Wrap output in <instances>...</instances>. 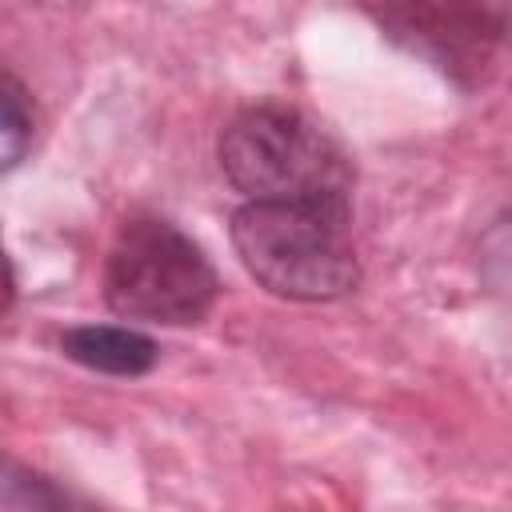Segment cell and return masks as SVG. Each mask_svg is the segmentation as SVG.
Here are the masks:
<instances>
[{"label": "cell", "mask_w": 512, "mask_h": 512, "mask_svg": "<svg viewBox=\"0 0 512 512\" xmlns=\"http://www.w3.org/2000/svg\"><path fill=\"white\" fill-rule=\"evenodd\" d=\"M220 276L204 248L164 216L120 224L104 260V304L124 320L196 324L212 312Z\"/></svg>", "instance_id": "3"}, {"label": "cell", "mask_w": 512, "mask_h": 512, "mask_svg": "<svg viewBox=\"0 0 512 512\" xmlns=\"http://www.w3.org/2000/svg\"><path fill=\"white\" fill-rule=\"evenodd\" d=\"M60 352L92 372L104 376H144L160 360V344L148 332L124 328V324H76L60 332Z\"/></svg>", "instance_id": "5"}, {"label": "cell", "mask_w": 512, "mask_h": 512, "mask_svg": "<svg viewBox=\"0 0 512 512\" xmlns=\"http://www.w3.org/2000/svg\"><path fill=\"white\" fill-rule=\"evenodd\" d=\"M32 132H36V108L28 100V88L20 84V76L12 68H4V124H0L4 172H12L24 160V152L32 148Z\"/></svg>", "instance_id": "7"}, {"label": "cell", "mask_w": 512, "mask_h": 512, "mask_svg": "<svg viewBox=\"0 0 512 512\" xmlns=\"http://www.w3.org/2000/svg\"><path fill=\"white\" fill-rule=\"evenodd\" d=\"M476 268L484 276V284L500 296H512V208L500 212L488 232L480 236V248H476Z\"/></svg>", "instance_id": "8"}, {"label": "cell", "mask_w": 512, "mask_h": 512, "mask_svg": "<svg viewBox=\"0 0 512 512\" xmlns=\"http://www.w3.org/2000/svg\"><path fill=\"white\" fill-rule=\"evenodd\" d=\"M76 504H84V500L36 468H24V464L4 468V484H0L4 512H60V508H76Z\"/></svg>", "instance_id": "6"}, {"label": "cell", "mask_w": 512, "mask_h": 512, "mask_svg": "<svg viewBox=\"0 0 512 512\" xmlns=\"http://www.w3.org/2000/svg\"><path fill=\"white\" fill-rule=\"evenodd\" d=\"M220 172L248 200L348 196L352 168L340 144L288 104H252L228 120L216 144Z\"/></svg>", "instance_id": "2"}, {"label": "cell", "mask_w": 512, "mask_h": 512, "mask_svg": "<svg viewBox=\"0 0 512 512\" xmlns=\"http://www.w3.org/2000/svg\"><path fill=\"white\" fill-rule=\"evenodd\" d=\"M380 36L432 64L460 92H476L496 72L512 24L488 0H356Z\"/></svg>", "instance_id": "4"}, {"label": "cell", "mask_w": 512, "mask_h": 512, "mask_svg": "<svg viewBox=\"0 0 512 512\" xmlns=\"http://www.w3.org/2000/svg\"><path fill=\"white\" fill-rule=\"evenodd\" d=\"M348 196L248 200L232 212V248L248 276L292 304H328L360 284Z\"/></svg>", "instance_id": "1"}]
</instances>
